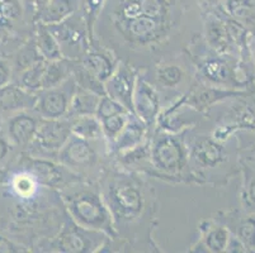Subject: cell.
I'll list each match as a JSON object with an SVG mask.
<instances>
[{
	"label": "cell",
	"mask_w": 255,
	"mask_h": 253,
	"mask_svg": "<svg viewBox=\"0 0 255 253\" xmlns=\"http://www.w3.org/2000/svg\"><path fill=\"white\" fill-rule=\"evenodd\" d=\"M62 198L76 226L115 236L112 214L98 190L88 185H70L64 190Z\"/></svg>",
	"instance_id": "obj_1"
},
{
	"label": "cell",
	"mask_w": 255,
	"mask_h": 253,
	"mask_svg": "<svg viewBox=\"0 0 255 253\" xmlns=\"http://www.w3.org/2000/svg\"><path fill=\"white\" fill-rule=\"evenodd\" d=\"M104 201L112 214L113 223L122 224L137 220L145 203L140 185L133 178L122 175L111 178Z\"/></svg>",
	"instance_id": "obj_2"
},
{
	"label": "cell",
	"mask_w": 255,
	"mask_h": 253,
	"mask_svg": "<svg viewBox=\"0 0 255 253\" xmlns=\"http://www.w3.org/2000/svg\"><path fill=\"white\" fill-rule=\"evenodd\" d=\"M47 27L59 42L62 57L65 59L71 61L82 60L83 56L89 51L92 39L82 15L74 13L64 22Z\"/></svg>",
	"instance_id": "obj_3"
},
{
	"label": "cell",
	"mask_w": 255,
	"mask_h": 253,
	"mask_svg": "<svg viewBox=\"0 0 255 253\" xmlns=\"http://www.w3.org/2000/svg\"><path fill=\"white\" fill-rule=\"evenodd\" d=\"M24 9L19 0H0V51H14L27 39Z\"/></svg>",
	"instance_id": "obj_4"
},
{
	"label": "cell",
	"mask_w": 255,
	"mask_h": 253,
	"mask_svg": "<svg viewBox=\"0 0 255 253\" xmlns=\"http://www.w3.org/2000/svg\"><path fill=\"white\" fill-rule=\"evenodd\" d=\"M75 90L76 83L71 76L59 86L41 90L33 109L43 119L66 118Z\"/></svg>",
	"instance_id": "obj_5"
},
{
	"label": "cell",
	"mask_w": 255,
	"mask_h": 253,
	"mask_svg": "<svg viewBox=\"0 0 255 253\" xmlns=\"http://www.w3.org/2000/svg\"><path fill=\"white\" fill-rule=\"evenodd\" d=\"M71 136V120L69 118L61 119H43L41 118L36 136L31 142L32 147L39 153V159L59 155L65 142Z\"/></svg>",
	"instance_id": "obj_6"
},
{
	"label": "cell",
	"mask_w": 255,
	"mask_h": 253,
	"mask_svg": "<svg viewBox=\"0 0 255 253\" xmlns=\"http://www.w3.org/2000/svg\"><path fill=\"white\" fill-rule=\"evenodd\" d=\"M150 157L154 167L168 173L183 171L187 164V153L180 139L171 134H161L150 147Z\"/></svg>",
	"instance_id": "obj_7"
},
{
	"label": "cell",
	"mask_w": 255,
	"mask_h": 253,
	"mask_svg": "<svg viewBox=\"0 0 255 253\" xmlns=\"http://www.w3.org/2000/svg\"><path fill=\"white\" fill-rule=\"evenodd\" d=\"M136 76L135 69L127 62H120L112 75L104 83L106 95L112 97L125 106L129 113H133V92H135Z\"/></svg>",
	"instance_id": "obj_8"
},
{
	"label": "cell",
	"mask_w": 255,
	"mask_h": 253,
	"mask_svg": "<svg viewBox=\"0 0 255 253\" xmlns=\"http://www.w3.org/2000/svg\"><path fill=\"white\" fill-rule=\"evenodd\" d=\"M132 104L133 114L147 127H151L156 123L161 106L159 92L145 78H137Z\"/></svg>",
	"instance_id": "obj_9"
},
{
	"label": "cell",
	"mask_w": 255,
	"mask_h": 253,
	"mask_svg": "<svg viewBox=\"0 0 255 253\" xmlns=\"http://www.w3.org/2000/svg\"><path fill=\"white\" fill-rule=\"evenodd\" d=\"M57 157L64 167L82 170L96 164L97 152L90 141L71 134L59 151Z\"/></svg>",
	"instance_id": "obj_10"
},
{
	"label": "cell",
	"mask_w": 255,
	"mask_h": 253,
	"mask_svg": "<svg viewBox=\"0 0 255 253\" xmlns=\"http://www.w3.org/2000/svg\"><path fill=\"white\" fill-rule=\"evenodd\" d=\"M80 65L90 75L104 84L107 79L113 74L118 62L116 61V57L112 55V51L107 52L101 48L92 50L90 47L89 51L80 60Z\"/></svg>",
	"instance_id": "obj_11"
},
{
	"label": "cell",
	"mask_w": 255,
	"mask_h": 253,
	"mask_svg": "<svg viewBox=\"0 0 255 253\" xmlns=\"http://www.w3.org/2000/svg\"><path fill=\"white\" fill-rule=\"evenodd\" d=\"M97 231H89L82 227L65 229L64 233L57 238V248L61 252H88L93 248H98L101 243L98 240H92Z\"/></svg>",
	"instance_id": "obj_12"
},
{
	"label": "cell",
	"mask_w": 255,
	"mask_h": 253,
	"mask_svg": "<svg viewBox=\"0 0 255 253\" xmlns=\"http://www.w3.org/2000/svg\"><path fill=\"white\" fill-rule=\"evenodd\" d=\"M39 120L41 119H37L33 115L25 113H20L11 118L8 125L9 138L11 139V142L20 147L31 145L36 136Z\"/></svg>",
	"instance_id": "obj_13"
},
{
	"label": "cell",
	"mask_w": 255,
	"mask_h": 253,
	"mask_svg": "<svg viewBox=\"0 0 255 253\" xmlns=\"http://www.w3.org/2000/svg\"><path fill=\"white\" fill-rule=\"evenodd\" d=\"M146 129H147V125L142 120L138 119L133 113H129L125 128L113 142L115 150L120 153H125L135 148L136 146L141 145L145 138Z\"/></svg>",
	"instance_id": "obj_14"
},
{
	"label": "cell",
	"mask_w": 255,
	"mask_h": 253,
	"mask_svg": "<svg viewBox=\"0 0 255 253\" xmlns=\"http://www.w3.org/2000/svg\"><path fill=\"white\" fill-rule=\"evenodd\" d=\"M78 9L79 0H51L42 10L34 15V20L46 25L57 24L71 17Z\"/></svg>",
	"instance_id": "obj_15"
},
{
	"label": "cell",
	"mask_w": 255,
	"mask_h": 253,
	"mask_svg": "<svg viewBox=\"0 0 255 253\" xmlns=\"http://www.w3.org/2000/svg\"><path fill=\"white\" fill-rule=\"evenodd\" d=\"M29 165L25 169L31 171L45 187H59L64 184V166H57L46 159H28Z\"/></svg>",
	"instance_id": "obj_16"
},
{
	"label": "cell",
	"mask_w": 255,
	"mask_h": 253,
	"mask_svg": "<svg viewBox=\"0 0 255 253\" xmlns=\"http://www.w3.org/2000/svg\"><path fill=\"white\" fill-rule=\"evenodd\" d=\"M43 185L36 178V176L29 170L24 169L11 175L9 180V187L11 194L22 201H31L39 192V187Z\"/></svg>",
	"instance_id": "obj_17"
},
{
	"label": "cell",
	"mask_w": 255,
	"mask_h": 253,
	"mask_svg": "<svg viewBox=\"0 0 255 253\" xmlns=\"http://www.w3.org/2000/svg\"><path fill=\"white\" fill-rule=\"evenodd\" d=\"M222 152L217 143L210 138L196 139L191 148V159L198 167H213L221 160Z\"/></svg>",
	"instance_id": "obj_18"
},
{
	"label": "cell",
	"mask_w": 255,
	"mask_h": 253,
	"mask_svg": "<svg viewBox=\"0 0 255 253\" xmlns=\"http://www.w3.org/2000/svg\"><path fill=\"white\" fill-rule=\"evenodd\" d=\"M74 65H75V61H71L65 57L55 60V61H47L42 78V90L59 86L64 81L71 78Z\"/></svg>",
	"instance_id": "obj_19"
},
{
	"label": "cell",
	"mask_w": 255,
	"mask_h": 253,
	"mask_svg": "<svg viewBox=\"0 0 255 253\" xmlns=\"http://www.w3.org/2000/svg\"><path fill=\"white\" fill-rule=\"evenodd\" d=\"M38 53L46 61H55L62 59L61 48L48 27L42 23H37L36 34L33 37Z\"/></svg>",
	"instance_id": "obj_20"
},
{
	"label": "cell",
	"mask_w": 255,
	"mask_h": 253,
	"mask_svg": "<svg viewBox=\"0 0 255 253\" xmlns=\"http://www.w3.org/2000/svg\"><path fill=\"white\" fill-rule=\"evenodd\" d=\"M99 100H101V95L89 91V90L82 89L76 85V90L74 92L73 99H71L70 108H69L66 118L74 119V118L80 117V115L96 114Z\"/></svg>",
	"instance_id": "obj_21"
},
{
	"label": "cell",
	"mask_w": 255,
	"mask_h": 253,
	"mask_svg": "<svg viewBox=\"0 0 255 253\" xmlns=\"http://www.w3.org/2000/svg\"><path fill=\"white\" fill-rule=\"evenodd\" d=\"M71 120V134L80 137L83 139L93 141L103 137L102 133L101 120L96 117V114L80 115Z\"/></svg>",
	"instance_id": "obj_22"
},
{
	"label": "cell",
	"mask_w": 255,
	"mask_h": 253,
	"mask_svg": "<svg viewBox=\"0 0 255 253\" xmlns=\"http://www.w3.org/2000/svg\"><path fill=\"white\" fill-rule=\"evenodd\" d=\"M184 80L185 71L178 64H164L155 70V81L164 89H177Z\"/></svg>",
	"instance_id": "obj_23"
},
{
	"label": "cell",
	"mask_w": 255,
	"mask_h": 253,
	"mask_svg": "<svg viewBox=\"0 0 255 253\" xmlns=\"http://www.w3.org/2000/svg\"><path fill=\"white\" fill-rule=\"evenodd\" d=\"M46 65H47V61L42 59L29 66L28 69H25L24 71H22L19 76V86L24 89L25 91L31 92V94L41 91Z\"/></svg>",
	"instance_id": "obj_24"
},
{
	"label": "cell",
	"mask_w": 255,
	"mask_h": 253,
	"mask_svg": "<svg viewBox=\"0 0 255 253\" xmlns=\"http://www.w3.org/2000/svg\"><path fill=\"white\" fill-rule=\"evenodd\" d=\"M106 1L107 0H79V10H80V15H82L85 24H87L88 32H89L92 42L94 27H96V23L97 20H98L99 14H101Z\"/></svg>",
	"instance_id": "obj_25"
},
{
	"label": "cell",
	"mask_w": 255,
	"mask_h": 253,
	"mask_svg": "<svg viewBox=\"0 0 255 253\" xmlns=\"http://www.w3.org/2000/svg\"><path fill=\"white\" fill-rule=\"evenodd\" d=\"M128 114L129 113H122V114H116L112 117L101 119L102 133L108 142L113 143L117 139V137L120 136L122 129L126 125Z\"/></svg>",
	"instance_id": "obj_26"
},
{
	"label": "cell",
	"mask_w": 255,
	"mask_h": 253,
	"mask_svg": "<svg viewBox=\"0 0 255 253\" xmlns=\"http://www.w3.org/2000/svg\"><path fill=\"white\" fill-rule=\"evenodd\" d=\"M122 113H129V111L122 104L113 100L112 97H110L108 95L101 96V100H99V104L96 110V117L99 120L104 119V118L112 117V115L116 114H122Z\"/></svg>",
	"instance_id": "obj_27"
},
{
	"label": "cell",
	"mask_w": 255,
	"mask_h": 253,
	"mask_svg": "<svg viewBox=\"0 0 255 253\" xmlns=\"http://www.w3.org/2000/svg\"><path fill=\"white\" fill-rule=\"evenodd\" d=\"M201 71H202V75L210 79L211 81H220L226 76L225 65L217 59H210L202 62Z\"/></svg>",
	"instance_id": "obj_28"
},
{
	"label": "cell",
	"mask_w": 255,
	"mask_h": 253,
	"mask_svg": "<svg viewBox=\"0 0 255 253\" xmlns=\"http://www.w3.org/2000/svg\"><path fill=\"white\" fill-rule=\"evenodd\" d=\"M227 242V233L225 229L217 228L211 231L210 233L206 236L205 243L211 251L213 252H220L226 247Z\"/></svg>",
	"instance_id": "obj_29"
},
{
	"label": "cell",
	"mask_w": 255,
	"mask_h": 253,
	"mask_svg": "<svg viewBox=\"0 0 255 253\" xmlns=\"http://www.w3.org/2000/svg\"><path fill=\"white\" fill-rule=\"evenodd\" d=\"M250 0H226L225 8L233 17H244L252 9Z\"/></svg>",
	"instance_id": "obj_30"
},
{
	"label": "cell",
	"mask_w": 255,
	"mask_h": 253,
	"mask_svg": "<svg viewBox=\"0 0 255 253\" xmlns=\"http://www.w3.org/2000/svg\"><path fill=\"white\" fill-rule=\"evenodd\" d=\"M11 80V65L5 59H0V89L8 86Z\"/></svg>",
	"instance_id": "obj_31"
},
{
	"label": "cell",
	"mask_w": 255,
	"mask_h": 253,
	"mask_svg": "<svg viewBox=\"0 0 255 253\" xmlns=\"http://www.w3.org/2000/svg\"><path fill=\"white\" fill-rule=\"evenodd\" d=\"M225 0H199V4L207 10H216L224 4Z\"/></svg>",
	"instance_id": "obj_32"
},
{
	"label": "cell",
	"mask_w": 255,
	"mask_h": 253,
	"mask_svg": "<svg viewBox=\"0 0 255 253\" xmlns=\"http://www.w3.org/2000/svg\"><path fill=\"white\" fill-rule=\"evenodd\" d=\"M51 0H31V5L33 9V15H36L39 10H42Z\"/></svg>",
	"instance_id": "obj_33"
},
{
	"label": "cell",
	"mask_w": 255,
	"mask_h": 253,
	"mask_svg": "<svg viewBox=\"0 0 255 253\" xmlns=\"http://www.w3.org/2000/svg\"><path fill=\"white\" fill-rule=\"evenodd\" d=\"M6 152H8V145H6L4 139H0V159H3Z\"/></svg>",
	"instance_id": "obj_34"
}]
</instances>
